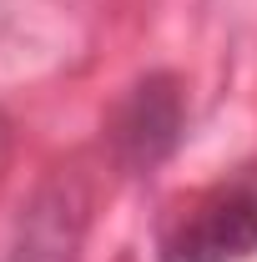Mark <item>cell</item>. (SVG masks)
Wrapping results in <instances>:
<instances>
[{
	"mask_svg": "<svg viewBox=\"0 0 257 262\" xmlns=\"http://www.w3.org/2000/svg\"><path fill=\"white\" fill-rule=\"evenodd\" d=\"M257 252V182L202 192L161 237V262H242Z\"/></svg>",
	"mask_w": 257,
	"mask_h": 262,
	"instance_id": "6da1fadb",
	"label": "cell"
},
{
	"mask_svg": "<svg viewBox=\"0 0 257 262\" xmlns=\"http://www.w3.org/2000/svg\"><path fill=\"white\" fill-rule=\"evenodd\" d=\"M182 86L166 76V71H152L131 86L126 96L116 101L111 111V146L116 157L131 166V171H152L157 162H166L182 141Z\"/></svg>",
	"mask_w": 257,
	"mask_h": 262,
	"instance_id": "7a4b0ae2",
	"label": "cell"
},
{
	"mask_svg": "<svg viewBox=\"0 0 257 262\" xmlns=\"http://www.w3.org/2000/svg\"><path fill=\"white\" fill-rule=\"evenodd\" d=\"M71 237H76V232H66L61 217L40 212V217H35L31 252H26V257H15V262H71Z\"/></svg>",
	"mask_w": 257,
	"mask_h": 262,
	"instance_id": "3957f363",
	"label": "cell"
}]
</instances>
